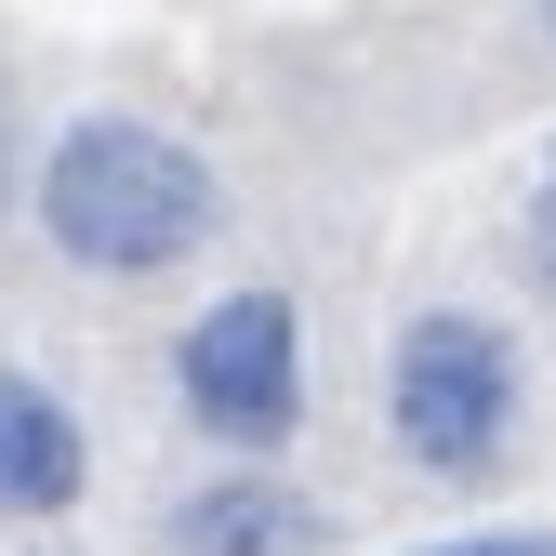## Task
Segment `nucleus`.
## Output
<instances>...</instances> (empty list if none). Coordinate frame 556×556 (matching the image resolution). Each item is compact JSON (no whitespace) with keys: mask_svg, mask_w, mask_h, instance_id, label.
I'll return each instance as SVG.
<instances>
[{"mask_svg":"<svg viewBox=\"0 0 556 556\" xmlns=\"http://www.w3.org/2000/svg\"><path fill=\"white\" fill-rule=\"evenodd\" d=\"M27 226L80 278H173V265H199L226 239V173H213V147H186L173 119L93 106V119H66L40 147Z\"/></svg>","mask_w":556,"mask_h":556,"instance_id":"1","label":"nucleus"},{"mask_svg":"<svg viewBox=\"0 0 556 556\" xmlns=\"http://www.w3.org/2000/svg\"><path fill=\"white\" fill-rule=\"evenodd\" d=\"M384 451L425 491H491L530 451V344L464 292L410 305L384 331Z\"/></svg>","mask_w":556,"mask_h":556,"instance_id":"2","label":"nucleus"},{"mask_svg":"<svg viewBox=\"0 0 556 556\" xmlns=\"http://www.w3.org/2000/svg\"><path fill=\"white\" fill-rule=\"evenodd\" d=\"M173 410L226 464H278L305 438V305L278 278H239L173 331Z\"/></svg>","mask_w":556,"mask_h":556,"instance_id":"3","label":"nucleus"},{"mask_svg":"<svg viewBox=\"0 0 556 556\" xmlns=\"http://www.w3.org/2000/svg\"><path fill=\"white\" fill-rule=\"evenodd\" d=\"M160 556H331V517L278 464H213L160 504Z\"/></svg>","mask_w":556,"mask_h":556,"instance_id":"4","label":"nucleus"},{"mask_svg":"<svg viewBox=\"0 0 556 556\" xmlns=\"http://www.w3.org/2000/svg\"><path fill=\"white\" fill-rule=\"evenodd\" d=\"M80 491H93V425L66 410V384L0 358V517L53 530V517H80Z\"/></svg>","mask_w":556,"mask_h":556,"instance_id":"5","label":"nucleus"},{"mask_svg":"<svg viewBox=\"0 0 556 556\" xmlns=\"http://www.w3.org/2000/svg\"><path fill=\"white\" fill-rule=\"evenodd\" d=\"M517 278L556 305V147H543V173H530V199H517Z\"/></svg>","mask_w":556,"mask_h":556,"instance_id":"6","label":"nucleus"},{"mask_svg":"<svg viewBox=\"0 0 556 556\" xmlns=\"http://www.w3.org/2000/svg\"><path fill=\"white\" fill-rule=\"evenodd\" d=\"M410 556H556V530H451V543H410Z\"/></svg>","mask_w":556,"mask_h":556,"instance_id":"7","label":"nucleus"},{"mask_svg":"<svg viewBox=\"0 0 556 556\" xmlns=\"http://www.w3.org/2000/svg\"><path fill=\"white\" fill-rule=\"evenodd\" d=\"M14 186H27V160H14V93H0V213H14Z\"/></svg>","mask_w":556,"mask_h":556,"instance_id":"8","label":"nucleus"},{"mask_svg":"<svg viewBox=\"0 0 556 556\" xmlns=\"http://www.w3.org/2000/svg\"><path fill=\"white\" fill-rule=\"evenodd\" d=\"M530 27H543V53H556V0H530Z\"/></svg>","mask_w":556,"mask_h":556,"instance_id":"9","label":"nucleus"}]
</instances>
